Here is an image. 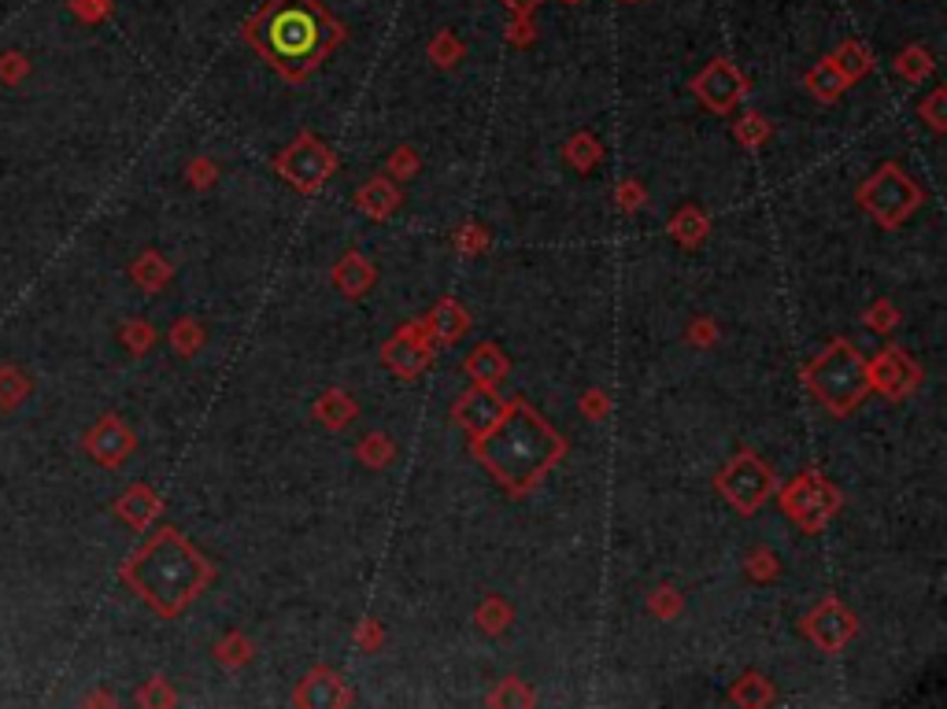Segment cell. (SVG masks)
I'll return each mask as SVG.
<instances>
[{"mask_svg":"<svg viewBox=\"0 0 947 709\" xmlns=\"http://www.w3.org/2000/svg\"><path fill=\"white\" fill-rule=\"evenodd\" d=\"M474 451H478V459L489 465L492 477L503 488L525 492L563 459V440L555 437L549 421L536 415L530 404L519 399V404L508 407V415L500 418L497 429L486 432L481 440H474Z\"/></svg>","mask_w":947,"mask_h":709,"instance_id":"cell-1","label":"cell"},{"mask_svg":"<svg viewBox=\"0 0 947 709\" xmlns=\"http://www.w3.org/2000/svg\"><path fill=\"white\" fill-rule=\"evenodd\" d=\"M130 580L138 591L152 602L156 610L174 617L178 610H185L196 599V591L212 580L204 558L185 544L178 533H160L149 547L138 555V562L130 566Z\"/></svg>","mask_w":947,"mask_h":709,"instance_id":"cell-2","label":"cell"},{"mask_svg":"<svg viewBox=\"0 0 947 709\" xmlns=\"http://www.w3.org/2000/svg\"><path fill=\"white\" fill-rule=\"evenodd\" d=\"M263 45L286 71H308L326 52V23L311 4H281L267 19Z\"/></svg>","mask_w":947,"mask_h":709,"instance_id":"cell-3","label":"cell"},{"mask_svg":"<svg viewBox=\"0 0 947 709\" xmlns=\"http://www.w3.org/2000/svg\"><path fill=\"white\" fill-rule=\"evenodd\" d=\"M807 385L833 415H848L870 388L866 363L855 355V347L848 341H837L807 366Z\"/></svg>","mask_w":947,"mask_h":709,"instance_id":"cell-4","label":"cell"},{"mask_svg":"<svg viewBox=\"0 0 947 709\" xmlns=\"http://www.w3.org/2000/svg\"><path fill=\"white\" fill-rule=\"evenodd\" d=\"M859 200H862V207L881 222V226H900V222L911 218V211L918 207L922 193L896 163H889L859 189Z\"/></svg>","mask_w":947,"mask_h":709,"instance_id":"cell-5","label":"cell"},{"mask_svg":"<svg viewBox=\"0 0 947 709\" xmlns=\"http://www.w3.org/2000/svg\"><path fill=\"white\" fill-rule=\"evenodd\" d=\"M837 503H840L837 488L833 484H826L818 473H804V477H796L781 495L785 514L792 517L799 528H807V533L826 528L829 517L837 514Z\"/></svg>","mask_w":947,"mask_h":709,"instance_id":"cell-6","label":"cell"},{"mask_svg":"<svg viewBox=\"0 0 947 709\" xmlns=\"http://www.w3.org/2000/svg\"><path fill=\"white\" fill-rule=\"evenodd\" d=\"M770 488H774L770 470H766V465L755 459V454H748V451L736 454V459L719 473V492L736 506V511H744V514L759 511L763 499L770 495Z\"/></svg>","mask_w":947,"mask_h":709,"instance_id":"cell-7","label":"cell"},{"mask_svg":"<svg viewBox=\"0 0 947 709\" xmlns=\"http://www.w3.org/2000/svg\"><path fill=\"white\" fill-rule=\"evenodd\" d=\"M278 171L289 178V185H297L300 193H315L333 171V152L326 144L315 141L311 133H304L297 144H289L278 155Z\"/></svg>","mask_w":947,"mask_h":709,"instance_id":"cell-8","label":"cell"},{"mask_svg":"<svg viewBox=\"0 0 947 709\" xmlns=\"http://www.w3.org/2000/svg\"><path fill=\"white\" fill-rule=\"evenodd\" d=\"M508 415V404L492 391L489 385H474L459 396L456 410H451V418L459 421L462 429H467L470 440H481L486 432H492L500 426V418Z\"/></svg>","mask_w":947,"mask_h":709,"instance_id":"cell-9","label":"cell"},{"mask_svg":"<svg viewBox=\"0 0 947 709\" xmlns=\"http://www.w3.org/2000/svg\"><path fill=\"white\" fill-rule=\"evenodd\" d=\"M866 377H870V388H877V391H885V396L900 399V396H907V391L922 380V369L914 366L903 352L889 347L885 355H877V358H873V363L866 366Z\"/></svg>","mask_w":947,"mask_h":709,"instance_id":"cell-10","label":"cell"},{"mask_svg":"<svg viewBox=\"0 0 947 709\" xmlns=\"http://www.w3.org/2000/svg\"><path fill=\"white\" fill-rule=\"evenodd\" d=\"M804 629L822 651H840L851 636H855V617H851L837 599H826L822 606L804 621Z\"/></svg>","mask_w":947,"mask_h":709,"instance_id":"cell-11","label":"cell"},{"mask_svg":"<svg viewBox=\"0 0 947 709\" xmlns=\"http://www.w3.org/2000/svg\"><path fill=\"white\" fill-rule=\"evenodd\" d=\"M692 89L700 93V100L707 104V108L730 111L733 104L744 97V78L730 67V63H711V67L692 82Z\"/></svg>","mask_w":947,"mask_h":709,"instance_id":"cell-12","label":"cell"},{"mask_svg":"<svg viewBox=\"0 0 947 709\" xmlns=\"http://www.w3.org/2000/svg\"><path fill=\"white\" fill-rule=\"evenodd\" d=\"M382 358L396 369L400 377H415L418 369L429 363V352H426V344H423V333H418L415 325H404V330H400L393 341H389V347L382 352Z\"/></svg>","mask_w":947,"mask_h":709,"instance_id":"cell-13","label":"cell"},{"mask_svg":"<svg viewBox=\"0 0 947 709\" xmlns=\"http://www.w3.org/2000/svg\"><path fill=\"white\" fill-rule=\"evenodd\" d=\"M467 374L474 377V385L492 388L497 380H503V374H508V358H503L492 344H481L467 355Z\"/></svg>","mask_w":947,"mask_h":709,"instance_id":"cell-14","label":"cell"},{"mask_svg":"<svg viewBox=\"0 0 947 709\" xmlns=\"http://www.w3.org/2000/svg\"><path fill=\"white\" fill-rule=\"evenodd\" d=\"M297 702H304V706H341L344 702V687H341V680H337L333 673L319 669V673H311L308 684L300 687Z\"/></svg>","mask_w":947,"mask_h":709,"instance_id":"cell-15","label":"cell"},{"mask_svg":"<svg viewBox=\"0 0 947 709\" xmlns=\"http://www.w3.org/2000/svg\"><path fill=\"white\" fill-rule=\"evenodd\" d=\"M333 278H337V284H341V289L349 292V296H360V292H366V284L374 281V270L366 267L360 256H349V259L341 262V267H337Z\"/></svg>","mask_w":947,"mask_h":709,"instance_id":"cell-16","label":"cell"},{"mask_svg":"<svg viewBox=\"0 0 947 709\" xmlns=\"http://www.w3.org/2000/svg\"><path fill=\"white\" fill-rule=\"evenodd\" d=\"M434 333L445 336V341H459V336L467 333V314H462L451 300H445L434 314Z\"/></svg>","mask_w":947,"mask_h":709,"instance_id":"cell-17","label":"cell"},{"mask_svg":"<svg viewBox=\"0 0 947 709\" xmlns=\"http://www.w3.org/2000/svg\"><path fill=\"white\" fill-rule=\"evenodd\" d=\"M360 204L371 211V215H389V211L400 204V193L396 189H389L382 178H374V182L360 193Z\"/></svg>","mask_w":947,"mask_h":709,"instance_id":"cell-18","label":"cell"},{"mask_svg":"<svg viewBox=\"0 0 947 709\" xmlns=\"http://www.w3.org/2000/svg\"><path fill=\"white\" fill-rule=\"evenodd\" d=\"M670 229H673V237H678V240H685V245H696V240L703 237V229H707V222H703V215H700L696 207H685L678 218H673Z\"/></svg>","mask_w":947,"mask_h":709,"instance_id":"cell-19","label":"cell"},{"mask_svg":"<svg viewBox=\"0 0 947 709\" xmlns=\"http://www.w3.org/2000/svg\"><path fill=\"white\" fill-rule=\"evenodd\" d=\"M319 415H322V421H330V426H344V421L352 418V404L341 396V391H333V396H326L319 404Z\"/></svg>","mask_w":947,"mask_h":709,"instance_id":"cell-20","label":"cell"},{"mask_svg":"<svg viewBox=\"0 0 947 709\" xmlns=\"http://www.w3.org/2000/svg\"><path fill=\"white\" fill-rule=\"evenodd\" d=\"M733 702H770V684H763L759 676H744L733 691Z\"/></svg>","mask_w":947,"mask_h":709,"instance_id":"cell-21","label":"cell"},{"mask_svg":"<svg viewBox=\"0 0 947 709\" xmlns=\"http://www.w3.org/2000/svg\"><path fill=\"white\" fill-rule=\"evenodd\" d=\"M763 133H766L763 119H748L744 126H736V137H741V141H759Z\"/></svg>","mask_w":947,"mask_h":709,"instance_id":"cell-22","label":"cell"},{"mask_svg":"<svg viewBox=\"0 0 947 709\" xmlns=\"http://www.w3.org/2000/svg\"><path fill=\"white\" fill-rule=\"evenodd\" d=\"M500 613H508V606H500V602H497V599H492V602H489V606H486V610H481V621H486V629H489V632H500V621H497V617H500Z\"/></svg>","mask_w":947,"mask_h":709,"instance_id":"cell-23","label":"cell"},{"mask_svg":"<svg viewBox=\"0 0 947 709\" xmlns=\"http://www.w3.org/2000/svg\"><path fill=\"white\" fill-rule=\"evenodd\" d=\"M940 100H944V93H936V100L929 104V119H933L936 130H940V126H944V122H940Z\"/></svg>","mask_w":947,"mask_h":709,"instance_id":"cell-24","label":"cell"}]
</instances>
